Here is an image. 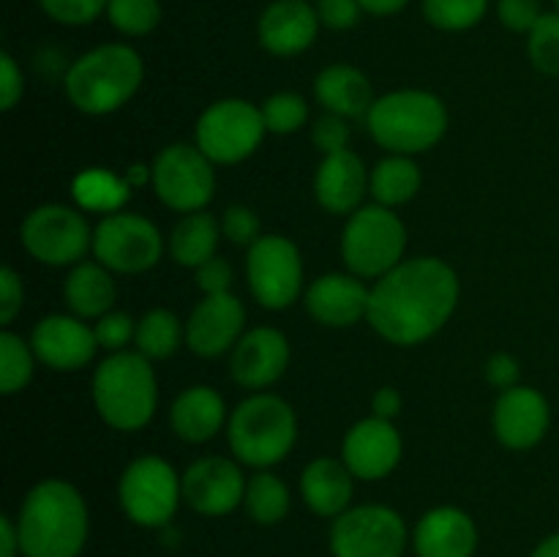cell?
Returning <instances> with one entry per match:
<instances>
[{
    "instance_id": "obj_1",
    "label": "cell",
    "mask_w": 559,
    "mask_h": 557,
    "mask_svg": "<svg viewBox=\"0 0 559 557\" xmlns=\"http://www.w3.org/2000/svg\"><path fill=\"white\" fill-rule=\"evenodd\" d=\"M456 304V271L437 257H415L377 278L366 320L391 344L413 347L435 336L451 320Z\"/></svg>"
},
{
    "instance_id": "obj_2",
    "label": "cell",
    "mask_w": 559,
    "mask_h": 557,
    "mask_svg": "<svg viewBox=\"0 0 559 557\" xmlns=\"http://www.w3.org/2000/svg\"><path fill=\"white\" fill-rule=\"evenodd\" d=\"M16 528L25 557H76L87 541V506L66 481H41L27 491Z\"/></svg>"
},
{
    "instance_id": "obj_3",
    "label": "cell",
    "mask_w": 559,
    "mask_h": 557,
    "mask_svg": "<svg viewBox=\"0 0 559 557\" xmlns=\"http://www.w3.org/2000/svg\"><path fill=\"white\" fill-rule=\"evenodd\" d=\"M145 66L129 44H102L80 55L66 74V96L80 112L109 115L140 91Z\"/></svg>"
},
{
    "instance_id": "obj_4",
    "label": "cell",
    "mask_w": 559,
    "mask_h": 557,
    "mask_svg": "<svg viewBox=\"0 0 559 557\" xmlns=\"http://www.w3.org/2000/svg\"><path fill=\"white\" fill-rule=\"evenodd\" d=\"M93 402L104 424L112 429H142L153 418L158 404V386L151 360L131 349H120L104 358L93 375Z\"/></svg>"
},
{
    "instance_id": "obj_5",
    "label": "cell",
    "mask_w": 559,
    "mask_h": 557,
    "mask_svg": "<svg viewBox=\"0 0 559 557\" xmlns=\"http://www.w3.org/2000/svg\"><path fill=\"white\" fill-rule=\"evenodd\" d=\"M377 145L396 156H413L435 147L448 131V109L435 93L396 91L371 104L366 115Z\"/></svg>"
},
{
    "instance_id": "obj_6",
    "label": "cell",
    "mask_w": 559,
    "mask_h": 557,
    "mask_svg": "<svg viewBox=\"0 0 559 557\" xmlns=\"http://www.w3.org/2000/svg\"><path fill=\"white\" fill-rule=\"evenodd\" d=\"M229 448L249 467H271L282 462L298 437L295 410L273 393H254L229 415Z\"/></svg>"
},
{
    "instance_id": "obj_7",
    "label": "cell",
    "mask_w": 559,
    "mask_h": 557,
    "mask_svg": "<svg viewBox=\"0 0 559 557\" xmlns=\"http://www.w3.org/2000/svg\"><path fill=\"white\" fill-rule=\"evenodd\" d=\"M407 229L385 205H366L349 216L342 233V257L349 273L360 278H382L404 262Z\"/></svg>"
},
{
    "instance_id": "obj_8",
    "label": "cell",
    "mask_w": 559,
    "mask_h": 557,
    "mask_svg": "<svg viewBox=\"0 0 559 557\" xmlns=\"http://www.w3.org/2000/svg\"><path fill=\"white\" fill-rule=\"evenodd\" d=\"M120 506L140 528H164L183 500V484L162 457H140L120 475Z\"/></svg>"
},
{
    "instance_id": "obj_9",
    "label": "cell",
    "mask_w": 559,
    "mask_h": 557,
    "mask_svg": "<svg viewBox=\"0 0 559 557\" xmlns=\"http://www.w3.org/2000/svg\"><path fill=\"white\" fill-rule=\"evenodd\" d=\"M262 109L246 98H222L197 120V147L213 164L246 162L265 137Z\"/></svg>"
},
{
    "instance_id": "obj_10",
    "label": "cell",
    "mask_w": 559,
    "mask_h": 557,
    "mask_svg": "<svg viewBox=\"0 0 559 557\" xmlns=\"http://www.w3.org/2000/svg\"><path fill=\"white\" fill-rule=\"evenodd\" d=\"M22 246L44 265H76L93 249V229L80 211L66 205H41L22 222Z\"/></svg>"
},
{
    "instance_id": "obj_11",
    "label": "cell",
    "mask_w": 559,
    "mask_h": 557,
    "mask_svg": "<svg viewBox=\"0 0 559 557\" xmlns=\"http://www.w3.org/2000/svg\"><path fill=\"white\" fill-rule=\"evenodd\" d=\"M246 276L265 309H287L304 293V262L298 246L284 235H262L249 246Z\"/></svg>"
},
{
    "instance_id": "obj_12",
    "label": "cell",
    "mask_w": 559,
    "mask_h": 557,
    "mask_svg": "<svg viewBox=\"0 0 559 557\" xmlns=\"http://www.w3.org/2000/svg\"><path fill=\"white\" fill-rule=\"evenodd\" d=\"M153 189L173 211H202L216 191L213 162L197 145H167L153 164Z\"/></svg>"
},
{
    "instance_id": "obj_13",
    "label": "cell",
    "mask_w": 559,
    "mask_h": 557,
    "mask_svg": "<svg viewBox=\"0 0 559 557\" xmlns=\"http://www.w3.org/2000/svg\"><path fill=\"white\" fill-rule=\"evenodd\" d=\"M407 546V524L388 506L347 508L333 519V557H402Z\"/></svg>"
},
{
    "instance_id": "obj_14",
    "label": "cell",
    "mask_w": 559,
    "mask_h": 557,
    "mask_svg": "<svg viewBox=\"0 0 559 557\" xmlns=\"http://www.w3.org/2000/svg\"><path fill=\"white\" fill-rule=\"evenodd\" d=\"M164 240L156 224L136 213H109L93 229V254L115 273H145L162 260Z\"/></svg>"
},
{
    "instance_id": "obj_15",
    "label": "cell",
    "mask_w": 559,
    "mask_h": 557,
    "mask_svg": "<svg viewBox=\"0 0 559 557\" xmlns=\"http://www.w3.org/2000/svg\"><path fill=\"white\" fill-rule=\"evenodd\" d=\"M183 500L202 517H227L246 497L240 467L224 457H205L189 464L180 478Z\"/></svg>"
},
{
    "instance_id": "obj_16",
    "label": "cell",
    "mask_w": 559,
    "mask_h": 557,
    "mask_svg": "<svg viewBox=\"0 0 559 557\" xmlns=\"http://www.w3.org/2000/svg\"><path fill=\"white\" fill-rule=\"evenodd\" d=\"M402 451V437H399L393 420L371 415L347 431L342 446V462L347 464L355 478L380 481L399 467Z\"/></svg>"
},
{
    "instance_id": "obj_17",
    "label": "cell",
    "mask_w": 559,
    "mask_h": 557,
    "mask_svg": "<svg viewBox=\"0 0 559 557\" xmlns=\"http://www.w3.org/2000/svg\"><path fill=\"white\" fill-rule=\"evenodd\" d=\"M246 309L233 293L205 295L186 322V344L194 355L216 358L240 342Z\"/></svg>"
},
{
    "instance_id": "obj_18",
    "label": "cell",
    "mask_w": 559,
    "mask_h": 557,
    "mask_svg": "<svg viewBox=\"0 0 559 557\" xmlns=\"http://www.w3.org/2000/svg\"><path fill=\"white\" fill-rule=\"evenodd\" d=\"M551 424L549 402L540 391L527 386L508 388L495 404V435L513 451L538 446Z\"/></svg>"
},
{
    "instance_id": "obj_19",
    "label": "cell",
    "mask_w": 559,
    "mask_h": 557,
    "mask_svg": "<svg viewBox=\"0 0 559 557\" xmlns=\"http://www.w3.org/2000/svg\"><path fill=\"white\" fill-rule=\"evenodd\" d=\"M31 347L44 366L55 371H76L96 355L98 342L82 317L49 315L33 328Z\"/></svg>"
},
{
    "instance_id": "obj_20",
    "label": "cell",
    "mask_w": 559,
    "mask_h": 557,
    "mask_svg": "<svg viewBox=\"0 0 559 557\" xmlns=\"http://www.w3.org/2000/svg\"><path fill=\"white\" fill-rule=\"evenodd\" d=\"M320 14L309 0H273L257 22L260 44L276 58L306 52L320 33Z\"/></svg>"
},
{
    "instance_id": "obj_21",
    "label": "cell",
    "mask_w": 559,
    "mask_h": 557,
    "mask_svg": "<svg viewBox=\"0 0 559 557\" xmlns=\"http://www.w3.org/2000/svg\"><path fill=\"white\" fill-rule=\"evenodd\" d=\"M289 364V342L276 328H254L243 333L240 342L233 347L229 360V375L238 386L267 388L287 371Z\"/></svg>"
},
{
    "instance_id": "obj_22",
    "label": "cell",
    "mask_w": 559,
    "mask_h": 557,
    "mask_svg": "<svg viewBox=\"0 0 559 557\" xmlns=\"http://www.w3.org/2000/svg\"><path fill=\"white\" fill-rule=\"evenodd\" d=\"M371 289L355 273H325L306 289V309L317 322L347 328L369 317Z\"/></svg>"
},
{
    "instance_id": "obj_23",
    "label": "cell",
    "mask_w": 559,
    "mask_h": 557,
    "mask_svg": "<svg viewBox=\"0 0 559 557\" xmlns=\"http://www.w3.org/2000/svg\"><path fill=\"white\" fill-rule=\"evenodd\" d=\"M475 549H478V528L462 508H431L415 528L418 557H473Z\"/></svg>"
},
{
    "instance_id": "obj_24",
    "label": "cell",
    "mask_w": 559,
    "mask_h": 557,
    "mask_svg": "<svg viewBox=\"0 0 559 557\" xmlns=\"http://www.w3.org/2000/svg\"><path fill=\"white\" fill-rule=\"evenodd\" d=\"M366 189H369V173H366L358 153L338 151L322 158L320 169H317L314 191L328 213H336V216L355 213Z\"/></svg>"
},
{
    "instance_id": "obj_25",
    "label": "cell",
    "mask_w": 559,
    "mask_h": 557,
    "mask_svg": "<svg viewBox=\"0 0 559 557\" xmlns=\"http://www.w3.org/2000/svg\"><path fill=\"white\" fill-rule=\"evenodd\" d=\"M353 478L355 475L344 462L325 457L314 459L306 464L300 475V495L317 517L336 519L347 511L353 500Z\"/></svg>"
},
{
    "instance_id": "obj_26",
    "label": "cell",
    "mask_w": 559,
    "mask_h": 557,
    "mask_svg": "<svg viewBox=\"0 0 559 557\" xmlns=\"http://www.w3.org/2000/svg\"><path fill=\"white\" fill-rule=\"evenodd\" d=\"M224 418H227L224 399L211 386L186 388L169 410V424L186 442L213 440L224 426Z\"/></svg>"
},
{
    "instance_id": "obj_27",
    "label": "cell",
    "mask_w": 559,
    "mask_h": 557,
    "mask_svg": "<svg viewBox=\"0 0 559 557\" xmlns=\"http://www.w3.org/2000/svg\"><path fill=\"white\" fill-rule=\"evenodd\" d=\"M314 93L317 102H320L328 112L342 115V118H360V115H369L371 104L377 102L369 76L347 63H336L322 69L314 82Z\"/></svg>"
},
{
    "instance_id": "obj_28",
    "label": "cell",
    "mask_w": 559,
    "mask_h": 557,
    "mask_svg": "<svg viewBox=\"0 0 559 557\" xmlns=\"http://www.w3.org/2000/svg\"><path fill=\"white\" fill-rule=\"evenodd\" d=\"M66 304L71 306L76 317H104L112 311L115 304V282L109 276V268L102 262H76L63 284Z\"/></svg>"
},
{
    "instance_id": "obj_29",
    "label": "cell",
    "mask_w": 559,
    "mask_h": 557,
    "mask_svg": "<svg viewBox=\"0 0 559 557\" xmlns=\"http://www.w3.org/2000/svg\"><path fill=\"white\" fill-rule=\"evenodd\" d=\"M218 249V224L211 213H186L169 235V254L183 268H200Z\"/></svg>"
},
{
    "instance_id": "obj_30",
    "label": "cell",
    "mask_w": 559,
    "mask_h": 557,
    "mask_svg": "<svg viewBox=\"0 0 559 557\" xmlns=\"http://www.w3.org/2000/svg\"><path fill=\"white\" fill-rule=\"evenodd\" d=\"M71 194H74L76 205L82 211L93 213H118L120 208L129 202L131 183L126 178H118L115 173L102 167L82 169L71 183Z\"/></svg>"
},
{
    "instance_id": "obj_31",
    "label": "cell",
    "mask_w": 559,
    "mask_h": 557,
    "mask_svg": "<svg viewBox=\"0 0 559 557\" xmlns=\"http://www.w3.org/2000/svg\"><path fill=\"white\" fill-rule=\"evenodd\" d=\"M377 205L396 208L413 200L420 189V167L409 156L382 158L369 178Z\"/></svg>"
},
{
    "instance_id": "obj_32",
    "label": "cell",
    "mask_w": 559,
    "mask_h": 557,
    "mask_svg": "<svg viewBox=\"0 0 559 557\" xmlns=\"http://www.w3.org/2000/svg\"><path fill=\"white\" fill-rule=\"evenodd\" d=\"M180 339H186V328L167 309H153L136 322V353L145 355L147 360H164L178 353Z\"/></svg>"
},
{
    "instance_id": "obj_33",
    "label": "cell",
    "mask_w": 559,
    "mask_h": 557,
    "mask_svg": "<svg viewBox=\"0 0 559 557\" xmlns=\"http://www.w3.org/2000/svg\"><path fill=\"white\" fill-rule=\"evenodd\" d=\"M246 511L257 524H278L289 511V489L273 473H257L246 481Z\"/></svg>"
},
{
    "instance_id": "obj_34",
    "label": "cell",
    "mask_w": 559,
    "mask_h": 557,
    "mask_svg": "<svg viewBox=\"0 0 559 557\" xmlns=\"http://www.w3.org/2000/svg\"><path fill=\"white\" fill-rule=\"evenodd\" d=\"M33 360L36 353L31 344L22 342V336L11 331L0 333V391L9 396L22 391L33 377Z\"/></svg>"
},
{
    "instance_id": "obj_35",
    "label": "cell",
    "mask_w": 559,
    "mask_h": 557,
    "mask_svg": "<svg viewBox=\"0 0 559 557\" xmlns=\"http://www.w3.org/2000/svg\"><path fill=\"white\" fill-rule=\"evenodd\" d=\"M489 0H424V16L437 31H469L486 16Z\"/></svg>"
},
{
    "instance_id": "obj_36",
    "label": "cell",
    "mask_w": 559,
    "mask_h": 557,
    "mask_svg": "<svg viewBox=\"0 0 559 557\" xmlns=\"http://www.w3.org/2000/svg\"><path fill=\"white\" fill-rule=\"evenodd\" d=\"M107 16L112 27L123 36H147L162 22L158 0H109Z\"/></svg>"
},
{
    "instance_id": "obj_37",
    "label": "cell",
    "mask_w": 559,
    "mask_h": 557,
    "mask_svg": "<svg viewBox=\"0 0 559 557\" xmlns=\"http://www.w3.org/2000/svg\"><path fill=\"white\" fill-rule=\"evenodd\" d=\"M527 52L540 74L559 76V11L540 16L527 33Z\"/></svg>"
},
{
    "instance_id": "obj_38",
    "label": "cell",
    "mask_w": 559,
    "mask_h": 557,
    "mask_svg": "<svg viewBox=\"0 0 559 557\" xmlns=\"http://www.w3.org/2000/svg\"><path fill=\"white\" fill-rule=\"evenodd\" d=\"M309 118V107H306V98L298 93H273L265 104H262V120H265V129L273 134H295L300 126Z\"/></svg>"
},
{
    "instance_id": "obj_39",
    "label": "cell",
    "mask_w": 559,
    "mask_h": 557,
    "mask_svg": "<svg viewBox=\"0 0 559 557\" xmlns=\"http://www.w3.org/2000/svg\"><path fill=\"white\" fill-rule=\"evenodd\" d=\"M109 0H38L44 14L60 25H91L102 14H107Z\"/></svg>"
},
{
    "instance_id": "obj_40",
    "label": "cell",
    "mask_w": 559,
    "mask_h": 557,
    "mask_svg": "<svg viewBox=\"0 0 559 557\" xmlns=\"http://www.w3.org/2000/svg\"><path fill=\"white\" fill-rule=\"evenodd\" d=\"M93 333H96L98 347L109 349V353H120L136 336V322L126 311H107L104 317H98Z\"/></svg>"
},
{
    "instance_id": "obj_41",
    "label": "cell",
    "mask_w": 559,
    "mask_h": 557,
    "mask_svg": "<svg viewBox=\"0 0 559 557\" xmlns=\"http://www.w3.org/2000/svg\"><path fill=\"white\" fill-rule=\"evenodd\" d=\"M222 235H227V240H233L235 246L257 244V240L262 238L260 218H257V213L246 205L227 208L222 216Z\"/></svg>"
},
{
    "instance_id": "obj_42",
    "label": "cell",
    "mask_w": 559,
    "mask_h": 557,
    "mask_svg": "<svg viewBox=\"0 0 559 557\" xmlns=\"http://www.w3.org/2000/svg\"><path fill=\"white\" fill-rule=\"evenodd\" d=\"M311 140H314V147L322 153V156H331V153L347 151L349 140V126L342 115H322L314 123V131H311Z\"/></svg>"
},
{
    "instance_id": "obj_43",
    "label": "cell",
    "mask_w": 559,
    "mask_h": 557,
    "mask_svg": "<svg viewBox=\"0 0 559 557\" xmlns=\"http://www.w3.org/2000/svg\"><path fill=\"white\" fill-rule=\"evenodd\" d=\"M497 16L502 25L513 33H530L538 20L544 16L538 0H500L497 3Z\"/></svg>"
},
{
    "instance_id": "obj_44",
    "label": "cell",
    "mask_w": 559,
    "mask_h": 557,
    "mask_svg": "<svg viewBox=\"0 0 559 557\" xmlns=\"http://www.w3.org/2000/svg\"><path fill=\"white\" fill-rule=\"evenodd\" d=\"M317 14L322 25L331 31H349L358 25L364 5L360 0H317Z\"/></svg>"
},
{
    "instance_id": "obj_45",
    "label": "cell",
    "mask_w": 559,
    "mask_h": 557,
    "mask_svg": "<svg viewBox=\"0 0 559 557\" xmlns=\"http://www.w3.org/2000/svg\"><path fill=\"white\" fill-rule=\"evenodd\" d=\"M25 304V287H22V278L16 276L14 268H3L0 271V322L11 325L14 317L22 311Z\"/></svg>"
},
{
    "instance_id": "obj_46",
    "label": "cell",
    "mask_w": 559,
    "mask_h": 557,
    "mask_svg": "<svg viewBox=\"0 0 559 557\" xmlns=\"http://www.w3.org/2000/svg\"><path fill=\"white\" fill-rule=\"evenodd\" d=\"M197 284L205 295H218L229 293V284H233V265H229L224 257H211L207 262H202L197 268Z\"/></svg>"
},
{
    "instance_id": "obj_47",
    "label": "cell",
    "mask_w": 559,
    "mask_h": 557,
    "mask_svg": "<svg viewBox=\"0 0 559 557\" xmlns=\"http://www.w3.org/2000/svg\"><path fill=\"white\" fill-rule=\"evenodd\" d=\"M22 91H25V82H22L20 66L9 52H0V107L14 109L22 98Z\"/></svg>"
},
{
    "instance_id": "obj_48",
    "label": "cell",
    "mask_w": 559,
    "mask_h": 557,
    "mask_svg": "<svg viewBox=\"0 0 559 557\" xmlns=\"http://www.w3.org/2000/svg\"><path fill=\"white\" fill-rule=\"evenodd\" d=\"M486 380L491 382L500 391L519 386V360L508 353L491 355L489 364H486Z\"/></svg>"
},
{
    "instance_id": "obj_49",
    "label": "cell",
    "mask_w": 559,
    "mask_h": 557,
    "mask_svg": "<svg viewBox=\"0 0 559 557\" xmlns=\"http://www.w3.org/2000/svg\"><path fill=\"white\" fill-rule=\"evenodd\" d=\"M371 410H374L377 418L393 420L399 413H402V393L391 386L380 388V391L374 393V399H371Z\"/></svg>"
},
{
    "instance_id": "obj_50",
    "label": "cell",
    "mask_w": 559,
    "mask_h": 557,
    "mask_svg": "<svg viewBox=\"0 0 559 557\" xmlns=\"http://www.w3.org/2000/svg\"><path fill=\"white\" fill-rule=\"evenodd\" d=\"M22 555L20 544V528L11 517H0V557H16Z\"/></svg>"
},
{
    "instance_id": "obj_51",
    "label": "cell",
    "mask_w": 559,
    "mask_h": 557,
    "mask_svg": "<svg viewBox=\"0 0 559 557\" xmlns=\"http://www.w3.org/2000/svg\"><path fill=\"white\" fill-rule=\"evenodd\" d=\"M407 3L409 0H360V5H364L366 14H374V16L399 14V11H402Z\"/></svg>"
},
{
    "instance_id": "obj_52",
    "label": "cell",
    "mask_w": 559,
    "mask_h": 557,
    "mask_svg": "<svg viewBox=\"0 0 559 557\" xmlns=\"http://www.w3.org/2000/svg\"><path fill=\"white\" fill-rule=\"evenodd\" d=\"M530 557H559V530L557 533L546 535V538L535 546Z\"/></svg>"
},
{
    "instance_id": "obj_53",
    "label": "cell",
    "mask_w": 559,
    "mask_h": 557,
    "mask_svg": "<svg viewBox=\"0 0 559 557\" xmlns=\"http://www.w3.org/2000/svg\"><path fill=\"white\" fill-rule=\"evenodd\" d=\"M126 180H129V183H131V189H134V186H145L147 180H153V169H147V167H142V164H136V167H131L129 173H126Z\"/></svg>"
},
{
    "instance_id": "obj_54",
    "label": "cell",
    "mask_w": 559,
    "mask_h": 557,
    "mask_svg": "<svg viewBox=\"0 0 559 557\" xmlns=\"http://www.w3.org/2000/svg\"><path fill=\"white\" fill-rule=\"evenodd\" d=\"M555 3H557V11H559V0H555Z\"/></svg>"
}]
</instances>
